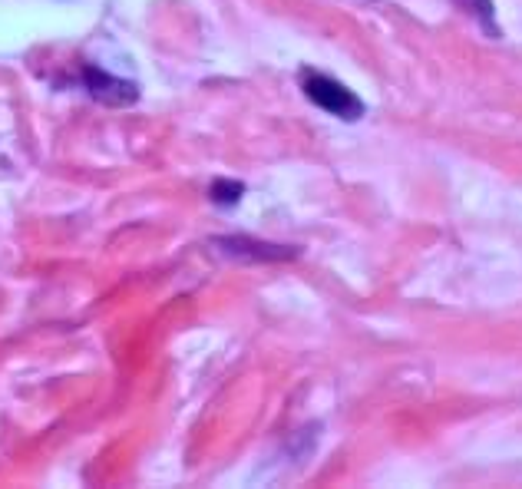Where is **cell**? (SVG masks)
Wrapping results in <instances>:
<instances>
[{"mask_svg":"<svg viewBox=\"0 0 522 489\" xmlns=\"http://www.w3.org/2000/svg\"><path fill=\"white\" fill-rule=\"evenodd\" d=\"M456 7L466 10L476 24H480L483 30L493 40H499V24H496V7H493V0H453Z\"/></svg>","mask_w":522,"mask_h":489,"instance_id":"obj_4","label":"cell"},{"mask_svg":"<svg viewBox=\"0 0 522 489\" xmlns=\"http://www.w3.org/2000/svg\"><path fill=\"white\" fill-rule=\"evenodd\" d=\"M242 192L245 186L242 182H228V179H215L212 182V202H219V205H238V199H242Z\"/></svg>","mask_w":522,"mask_h":489,"instance_id":"obj_5","label":"cell"},{"mask_svg":"<svg viewBox=\"0 0 522 489\" xmlns=\"http://www.w3.org/2000/svg\"><path fill=\"white\" fill-rule=\"evenodd\" d=\"M86 90L93 93V100H100L106 106H133L139 100V86L129 80H119V76H110L106 70L86 67L83 70Z\"/></svg>","mask_w":522,"mask_h":489,"instance_id":"obj_2","label":"cell"},{"mask_svg":"<svg viewBox=\"0 0 522 489\" xmlns=\"http://www.w3.org/2000/svg\"><path fill=\"white\" fill-rule=\"evenodd\" d=\"M304 96H308L314 106H321L324 113L347 119V123L364 116V103L357 100V93L324 73H304Z\"/></svg>","mask_w":522,"mask_h":489,"instance_id":"obj_1","label":"cell"},{"mask_svg":"<svg viewBox=\"0 0 522 489\" xmlns=\"http://www.w3.org/2000/svg\"><path fill=\"white\" fill-rule=\"evenodd\" d=\"M212 245L225 248V252L235 255V258H248V262H285V258H295L298 255L295 248L255 242V238H215Z\"/></svg>","mask_w":522,"mask_h":489,"instance_id":"obj_3","label":"cell"}]
</instances>
